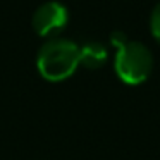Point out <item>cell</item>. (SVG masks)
I'll return each instance as SVG.
<instances>
[{
  "mask_svg": "<svg viewBox=\"0 0 160 160\" xmlns=\"http://www.w3.org/2000/svg\"><path fill=\"white\" fill-rule=\"evenodd\" d=\"M79 67V47L67 38L47 40L36 53V69L47 81L59 83Z\"/></svg>",
  "mask_w": 160,
  "mask_h": 160,
  "instance_id": "6da1fadb",
  "label": "cell"
},
{
  "mask_svg": "<svg viewBox=\"0 0 160 160\" xmlns=\"http://www.w3.org/2000/svg\"><path fill=\"white\" fill-rule=\"evenodd\" d=\"M117 78L126 84H141L153 71V55L141 42H131L117 48L114 59Z\"/></svg>",
  "mask_w": 160,
  "mask_h": 160,
  "instance_id": "7a4b0ae2",
  "label": "cell"
},
{
  "mask_svg": "<svg viewBox=\"0 0 160 160\" xmlns=\"http://www.w3.org/2000/svg\"><path fill=\"white\" fill-rule=\"evenodd\" d=\"M150 31L153 38L160 43V2L152 9V14H150Z\"/></svg>",
  "mask_w": 160,
  "mask_h": 160,
  "instance_id": "5b68a950",
  "label": "cell"
},
{
  "mask_svg": "<svg viewBox=\"0 0 160 160\" xmlns=\"http://www.w3.org/2000/svg\"><path fill=\"white\" fill-rule=\"evenodd\" d=\"M129 42L128 35H126L124 31H112L110 33V43L112 47H115V48H121L122 45H126V43Z\"/></svg>",
  "mask_w": 160,
  "mask_h": 160,
  "instance_id": "8992f818",
  "label": "cell"
},
{
  "mask_svg": "<svg viewBox=\"0 0 160 160\" xmlns=\"http://www.w3.org/2000/svg\"><path fill=\"white\" fill-rule=\"evenodd\" d=\"M69 22V11L62 2L48 0L36 7L33 12L31 24L38 36L47 40L59 38V35L66 29Z\"/></svg>",
  "mask_w": 160,
  "mask_h": 160,
  "instance_id": "3957f363",
  "label": "cell"
},
{
  "mask_svg": "<svg viewBox=\"0 0 160 160\" xmlns=\"http://www.w3.org/2000/svg\"><path fill=\"white\" fill-rule=\"evenodd\" d=\"M107 59V47L100 42H86L79 47V66H84L86 69H100Z\"/></svg>",
  "mask_w": 160,
  "mask_h": 160,
  "instance_id": "277c9868",
  "label": "cell"
}]
</instances>
